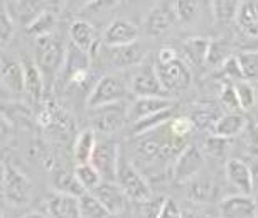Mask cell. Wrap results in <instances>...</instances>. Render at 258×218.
Masks as SVG:
<instances>
[{"label":"cell","instance_id":"cell-50","mask_svg":"<svg viewBox=\"0 0 258 218\" xmlns=\"http://www.w3.org/2000/svg\"><path fill=\"white\" fill-rule=\"evenodd\" d=\"M4 183H6V164L0 162V193L4 191Z\"/></svg>","mask_w":258,"mask_h":218},{"label":"cell","instance_id":"cell-31","mask_svg":"<svg viewBox=\"0 0 258 218\" xmlns=\"http://www.w3.org/2000/svg\"><path fill=\"white\" fill-rule=\"evenodd\" d=\"M80 201V215L81 218H108L110 213L105 210V206L98 201L93 193L86 191L85 195L78 198Z\"/></svg>","mask_w":258,"mask_h":218},{"label":"cell","instance_id":"cell-1","mask_svg":"<svg viewBox=\"0 0 258 218\" xmlns=\"http://www.w3.org/2000/svg\"><path fill=\"white\" fill-rule=\"evenodd\" d=\"M36 65L42 73L44 83H54L64 66L66 49L62 42L52 34L36 39Z\"/></svg>","mask_w":258,"mask_h":218},{"label":"cell","instance_id":"cell-34","mask_svg":"<svg viewBox=\"0 0 258 218\" xmlns=\"http://www.w3.org/2000/svg\"><path fill=\"white\" fill-rule=\"evenodd\" d=\"M75 176L86 191H93L96 186H100L101 183H103L101 174L96 171L93 164H90V162L78 164L76 169H75Z\"/></svg>","mask_w":258,"mask_h":218},{"label":"cell","instance_id":"cell-24","mask_svg":"<svg viewBox=\"0 0 258 218\" xmlns=\"http://www.w3.org/2000/svg\"><path fill=\"white\" fill-rule=\"evenodd\" d=\"M70 39L76 47L90 54V51L95 46V27L88 21H83V19L75 21L70 27Z\"/></svg>","mask_w":258,"mask_h":218},{"label":"cell","instance_id":"cell-22","mask_svg":"<svg viewBox=\"0 0 258 218\" xmlns=\"http://www.w3.org/2000/svg\"><path fill=\"white\" fill-rule=\"evenodd\" d=\"M209 46H211V41L206 39V37H201V36L189 37L182 44L184 58H186V61L191 66L201 68L206 65V61H208Z\"/></svg>","mask_w":258,"mask_h":218},{"label":"cell","instance_id":"cell-13","mask_svg":"<svg viewBox=\"0 0 258 218\" xmlns=\"http://www.w3.org/2000/svg\"><path fill=\"white\" fill-rule=\"evenodd\" d=\"M221 218H255L256 203L250 195H231L218 205Z\"/></svg>","mask_w":258,"mask_h":218},{"label":"cell","instance_id":"cell-21","mask_svg":"<svg viewBox=\"0 0 258 218\" xmlns=\"http://www.w3.org/2000/svg\"><path fill=\"white\" fill-rule=\"evenodd\" d=\"M246 125L248 122L241 112H226V114H223L220 120L216 122L211 134L230 140L245 132Z\"/></svg>","mask_w":258,"mask_h":218},{"label":"cell","instance_id":"cell-8","mask_svg":"<svg viewBox=\"0 0 258 218\" xmlns=\"http://www.w3.org/2000/svg\"><path fill=\"white\" fill-rule=\"evenodd\" d=\"M126 95V86L120 78L113 75H105L103 78L98 80L95 88L91 90L88 96V108H98V106L111 105L116 101H121Z\"/></svg>","mask_w":258,"mask_h":218},{"label":"cell","instance_id":"cell-35","mask_svg":"<svg viewBox=\"0 0 258 218\" xmlns=\"http://www.w3.org/2000/svg\"><path fill=\"white\" fill-rule=\"evenodd\" d=\"M172 7L176 19L184 24L196 22L199 19V14H201V7H199L198 0H174Z\"/></svg>","mask_w":258,"mask_h":218},{"label":"cell","instance_id":"cell-48","mask_svg":"<svg viewBox=\"0 0 258 218\" xmlns=\"http://www.w3.org/2000/svg\"><path fill=\"white\" fill-rule=\"evenodd\" d=\"M248 164H250V171H251V186H253V191L258 193V159L253 157Z\"/></svg>","mask_w":258,"mask_h":218},{"label":"cell","instance_id":"cell-15","mask_svg":"<svg viewBox=\"0 0 258 218\" xmlns=\"http://www.w3.org/2000/svg\"><path fill=\"white\" fill-rule=\"evenodd\" d=\"M176 14H174V7L167 2H160L155 7H152V11L147 14L145 19V32L149 36H162L169 31L170 27L176 22Z\"/></svg>","mask_w":258,"mask_h":218},{"label":"cell","instance_id":"cell-20","mask_svg":"<svg viewBox=\"0 0 258 218\" xmlns=\"http://www.w3.org/2000/svg\"><path fill=\"white\" fill-rule=\"evenodd\" d=\"M47 11L44 0H14L9 16L24 27H29L42 12Z\"/></svg>","mask_w":258,"mask_h":218},{"label":"cell","instance_id":"cell-27","mask_svg":"<svg viewBox=\"0 0 258 218\" xmlns=\"http://www.w3.org/2000/svg\"><path fill=\"white\" fill-rule=\"evenodd\" d=\"M96 135L93 129H86L83 132L78 134V137L75 140V147H73V154H75V159L78 164H86L90 162L91 156H93V151L96 147Z\"/></svg>","mask_w":258,"mask_h":218},{"label":"cell","instance_id":"cell-4","mask_svg":"<svg viewBox=\"0 0 258 218\" xmlns=\"http://www.w3.org/2000/svg\"><path fill=\"white\" fill-rule=\"evenodd\" d=\"M62 83L70 85H85L90 76V56L88 52L81 51L73 42L66 47L64 66H62Z\"/></svg>","mask_w":258,"mask_h":218},{"label":"cell","instance_id":"cell-32","mask_svg":"<svg viewBox=\"0 0 258 218\" xmlns=\"http://www.w3.org/2000/svg\"><path fill=\"white\" fill-rule=\"evenodd\" d=\"M241 78L245 81H258V51H241L236 54Z\"/></svg>","mask_w":258,"mask_h":218},{"label":"cell","instance_id":"cell-10","mask_svg":"<svg viewBox=\"0 0 258 218\" xmlns=\"http://www.w3.org/2000/svg\"><path fill=\"white\" fill-rule=\"evenodd\" d=\"M130 91L137 96H169L160 85L157 70L149 61H144L130 80ZM170 98V96H169Z\"/></svg>","mask_w":258,"mask_h":218},{"label":"cell","instance_id":"cell-46","mask_svg":"<svg viewBox=\"0 0 258 218\" xmlns=\"http://www.w3.org/2000/svg\"><path fill=\"white\" fill-rule=\"evenodd\" d=\"M12 132H14V129H12L11 120H9L4 114H0V145L6 144L7 140H11Z\"/></svg>","mask_w":258,"mask_h":218},{"label":"cell","instance_id":"cell-5","mask_svg":"<svg viewBox=\"0 0 258 218\" xmlns=\"http://www.w3.org/2000/svg\"><path fill=\"white\" fill-rule=\"evenodd\" d=\"M155 70H157L160 85L169 96L182 93L191 85V71H189L186 63L181 61L179 58L176 61L169 63V65H157Z\"/></svg>","mask_w":258,"mask_h":218},{"label":"cell","instance_id":"cell-16","mask_svg":"<svg viewBox=\"0 0 258 218\" xmlns=\"http://www.w3.org/2000/svg\"><path fill=\"white\" fill-rule=\"evenodd\" d=\"M225 176L230 181V185L233 188H236L238 193H241V195H250L253 191L250 164L243 161V159L238 157L228 159L225 164Z\"/></svg>","mask_w":258,"mask_h":218},{"label":"cell","instance_id":"cell-18","mask_svg":"<svg viewBox=\"0 0 258 218\" xmlns=\"http://www.w3.org/2000/svg\"><path fill=\"white\" fill-rule=\"evenodd\" d=\"M22 68H24V91L29 95L34 103L39 105L44 96L46 83L42 78V73L37 68L36 61L32 60H22Z\"/></svg>","mask_w":258,"mask_h":218},{"label":"cell","instance_id":"cell-7","mask_svg":"<svg viewBox=\"0 0 258 218\" xmlns=\"http://www.w3.org/2000/svg\"><path fill=\"white\" fill-rule=\"evenodd\" d=\"M2 193L12 206L27 205L32 195V185L29 178L11 162L6 164V183Z\"/></svg>","mask_w":258,"mask_h":218},{"label":"cell","instance_id":"cell-30","mask_svg":"<svg viewBox=\"0 0 258 218\" xmlns=\"http://www.w3.org/2000/svg\"><path fill=\"white\" fill-rule=\"evenodd\" d=\"M243 0H211L213 16L220 24L236 21V14Z\"/></svg>","mask_w":258,"mask_h":218},{"label":"cell","instance_id":"cell-11","mask_svg":"<svg viewBox=\"0 0 258 218\" xmlns=\"http://www.w3.org/2000/svg\"><path fill=\"white\" fill-rule=\"evenodd\" d=\"M147 49L140 41L123 46H106V60L115 68H134L145 61Z\"/></svg>","mask_w":258,"mask_h":218},{"label":"cell","instance_id":"cell-2","mask_svg":"<svg viewBox=\"0 0 258 218\" xmlns=\"http://www.w3.org/2000/svg\"><path fill=\"white\" fill-rule=\"evenodd\" d=\"M115 183L121 188L126 198L135 203H145L152 198V190H150L147 179L144 174L134 166L125 156L120 154L118 169H116V179Z\"/></svg>","mask_w":258,"mask_h":218},{"label":"cell","instance_id":"cell-44","mask_svg":"<svg viewBox=\"0 0 258 218\" xmlns=\"http://www.w3.org/2000/svg\"><path fill=\"white\" fill-rule=\"evenodd\" d=\"M223 73H225L226 76H230V78H233V80H243L236 56L228 58V60L225 61V65H223Z\"/></svg>","mask_w":258,"mask_h":218},{"label":"cell","instance_id":"cell-40","mask_svg":"<svg viewBox=\"0 0 258 218\" xmlns=\"http://www.w3.org/2000/svg\"><path fill=\"white\" fill-rule=\"evenodd\" d=\"M220 101H221V106L226 110V112H240L241 106H240V101H238L235 83L223 85L221 93H220Z\"/></svg>","mask_w":258,"mask_h":218},{"label":"cell","instance_id":"cell-23","mask_svg":"<svg viewBox=\"0 0 258 218\" xmlns=\"http://www.w3.org/2000/svg\"><path fill=\"white\" fill-rule=\"evenodd\" d=\"M236 24L248 37H258V0H243L236 14Z\"/></svg>","mask_w":258,"mask_h":218},{"label":"cell","instance_id":"cell-42","mask_svg":"<svg viewBox=\"0 0 258 218\" xmlns=\"http://www.w3.org/2000/svg\"><path fill=\"white\" fill-rule=\"evenodd\" d=\"M157 218H182V210L179 205L170 198H164L160 210L157 213Z\"/></svg>","mask_w":258,"mask_h":218},{"label":"cell","instance_id":"cell-25","mask_svg":"<svg viewBox=\"0 0 258 218\" xmlns=\"http://www.w3.org/2000/svg\"><path fill=\"white\" fill-rule=\"evenodd\" d=\"M0 75L9 86V90L14 93L24 91V68L22 63L17 60H4L0 63Z\"/></svg>","mask_w":258,"mask_h":218},{"label":"cell","instance_id":"cell-47","mask_svg":"<svg viewBox=\"0 0 258 218\" xmlns=\"http://www.w3.org/2000/svg\"><path fill=\"white\" fill-rule=\"evenodd\" d=\"M177 60V52L172 47H162L157 52V65H169Z\"/></svg>","mask_w":258,"mask_h":218},{"label":"cell","instance_id":"cell-54","mask_svg":"<svg viewBox=\"0 0 258 218\" xmlns=\"http://www.w3.org/2000/svg\"><path fill=\"white\" fill-rule=\"evenodd\" d=\"M256 125H258V119H256Z\"/></svg>","mask_w":258,"mask_h":218},{"label":"cell","instance_id":"cell-28","mask_svg":"<svg viewBox=\"0 0 258 218\" xmlns=\"http://www.w3.org/2000/svg\"><path fill=\"white\" fill-rule=\"evenodd\" d=\"M216 193L218 190H216V186H214V183L203 176H198V178H194L192 181H189L187 195L196 203H211L214 201V198H216Z\"/></svg>","mask_w":258,"mask_h":218},{"label":"cell","instance_id":"cell-53","mask_svg":"<svg viewBox=\"0 0 258 218\" xmlns=\"http://www.w3.org/2000/svg\"><path fill=\"white\" fill-rule=\"evenodd\" d=\"M255 218H258V213H256V215H255Z\"/></svg>","mask_w":258,"mask_h":218},{"label":"cell","instance_id":"cell-43","mask_svg":"<svg viewBox=\"0 0 258 218\" xmlns=\"http://www.w3.org/2000/svg\"><path fill=\"white\" fill-rule=\"evenodd\" d=\"M14 36V19L7 12H0V42H9Z\"/></svg>","mask_w":258,"mask_h":218},{"label":"cell","instance_id":"cell-52","mask_svg":"<svg viewBox=\"0 0 258 218\" xmlns=\"http://www.w3.org/2000/svg\"><path fill=\"white\" fill-rule=\"evenodd\" d=\"M182 218H201V216H199L198 213H194V211H186V213L182 211Z\"/></svg>","mask_w":258,"mask_h":218},{"label":"cell","instance_id":"cell-12","mask_svg":"<svg viewBox=\"0 0 258 218\" xmlns=\"http://www.w3.org/2000/svg\"><path fill=\"white\" fill-rule=\"evenodd\" d=\"M93 195L98 198V201L105 206V210L111 215H121L126 210V203L128 198L121 188L116 185L115 181H103L100 186H96L93 191Z\"/></svg>","mask_w":258,"mask_h":218},{"label":"cell","instance_id":"cell-45","mask_svg":"<svg viewBox=\"0 0 258 218\" xmlns=\"http://www.w3.org/2000/svg\"><path fill=\"white\" fill-rule=\"evenodd\" d=\"M121 2H123V0H93V2L86 7V11H90V12H105V11H110V9H113L116 6H120Z\"/></svg>","mask_w":258,"mask_h":218},{"label":"cell","instance_id":"cell-37","mask_svg":"<svg viewBox=\"0 0 258 218\" xmlns=\"http://www.w3.org/2000/svg\"><path fill=\"white\" fill-rule=\"evenodd\" d=\"M228 152V139L218 137V135H208L206 140L203 144V154H206L214 161H220V159H225Z\"/></svg>","mask_w":258,"mask_h":218},{"label":"cell","instance_id":"cell-55","mask_svg":"<svg viewBox=\"0 0 258 218\" xmlns=\"http://www.w3.org/2000/svg\"><path fill=\"white\" fill-rule=\"evenodd\" d=\"M54 2H57V0H54Z\"/></svg>","mask_w":258,"mask_h":218},{"label":"cell","instance_id":"cell-49","mask_svg":"<svg viewBox=\"0 0 258 218\" xmlns=\"http://www.w3.org/2000/svg\"><path fill=\"white\" fill-rule=\"evenodd\" d=\"M68 2L71 4L73 7H78V9H86L90 6L93 0H68Z\"/></svg>","mask_w":258,"mask_h":218},{"label":"cell","instance_id":"cell-9","mask_svg":"<svg viewBox=\"0 0 258 218\" xmlns=\"http://www.w3.org/2000/svg\"><path fill=\"white\" fill-rule=\"evenodd\" d=\"M204 168V154L198 145L187 144L186 149L179 154L174 161L172 178L177 183H189L199 176L201 169Z\"/></svg>","mask_w":258,"mask_h":218},{"label":"cell","instance_id":"cell-14","mask_svg":"<svg viewBox=\"0 0 258 218\" xmlns=\"http://www.w3.org/2000/svg\"><path fill=\"white\" fill-rule=\"evenodd\" d=\"M172 106H176V103L169 96H139L128 108V122L135 124L149 115L157 114L160 110L172 108Z\"/></svg>","mask_w":258,"mask_h":218},{"label":"cell","instance_id":"cell-6","mask_svg":"<svg viewBox=\"0 0 258 218\" xmlns=\"http://www.w3.org/2000/svg\"><path fill=\"white\" fill-rule=\"evenodd\" d=\"M120 162V145L111 139H105L96 142L93 156L90 159V164H93L95 169L101 174L103 181H115L116 169Z\"/></svg>","mask_w":258,"mask_h":218},{"label":"cell","instance_id":"cell-33","mask_svg":"<svg viewBox=\"0 0 258 218\" xmlns=\"http://www.w3.org/2000/svg\"><path fill=\"white\" fill-rule=\"evenodd\" d=\"M54 188H56V191L66 193V195H73V196H78V198L86 193V190L80 185V181L76 179L75 173H68V171H59L56 174Z\"/></svg>","mask_w":258,"mask_h":218},{"label":"cell","instance_id":"cell-36","mask_svg":"<svg viewBox=\"0 0 258 218\" xmlns=\"http://www.w3.org/2000/svg\"><path fill=\"white\" fill-rule=\"evenodd\" d=\"M54 26H56V16L49 11V9H47L46 12H42L41 16L31 24V26L26 27V31H27L29 36H32L37 39V37H42V36L51 34Z\"/></svg>","mask_w":258,"mask_h":218},{"label":"cell","instance_id":"cell-29","mask_svg":"<svg viewBox=\"0 0 258 218\" xmlns=\"http://www.w3.org/2000/svg\"><path fill=\"white\" fill-rule=\"evenodd\" d=\"M174 108L176 106H172V108H167V110H160V112L154 114V115H149V117H145L142 120H139V122L132 124V134L134 135H144L147 132H152V130L159 129L160 125L167 124L170 119H174Z\"/></svg>","mask_w":258,"mask_h":218},{"label":"cell","instance_id":"cell-3","mask_svg":"<svg viewBox=\"0 0 258 218\" xmlns=\"http://www.w3.org/2000/svg\"><path fill=\"white\" fill-rule=\"evenodd\" d=\"M90 120L93 124V130L101 134H115L128 122V108L121 101L90 108Z\"/></svg>","mask_w":258,"mask_h":218},{"label":"cell","instance_id":"cell-17","mask_svg":"<svg viewBox=\"0 0 258 218\" xmlns=\"http://www.w3.org/2000/svg\"><path fill=\"white\" fill-rule=\"evenodd\" d=\"M139 27L125 19H116L105 29V46H123L139 41Z\"/></svg>","mask_w":258,"mask_h":218},{"label":"cell","instance_id":"cell-19","mask_svg":"<svg viewBox=\"0 0 258 218\" xmlns=\"http://www.w3.org/2000/svg\"><path fill=\"white\" fill-rule=\"evenodd\" d=\"M47 213L51 218H81L78 196L56 191L47 200Z\"/></svg>","mask_w":258,"mask_h":218},{"label":"cell","instance_id":"cell-39","mask_svg":"<svg viewBox=\"0 0 258 218\" xmlns=\"http://www.w3.org/2000/svg\"><path fill=\"white\" fill-rule=\"evenodd\" d=\"M228 58H231V54H230V46H228V42L225 39L211 41L206 65H211V66H220L221 65L223 66Z\"/></svg>","mask_w":258,"mask_h":218},{"label":"cell","instance_id":"cell-41","mask_svg":"<svg viewBox=\"0 0 258 218\" xmlns=\"http://www.w3.org/2000/svg\"><path fill=\"white\" fill-rule=\"evenodd\" d=\"M169 129H170V132H172L179 139H187L189 135H191L194 130H196V129H194L192 120L189 119L187 115H181V117L170 119Z\"/></svg>","mask_w":258,"mask_h":218},{"label":"cell","instance_id":"cell-38","mask_svg":"<svg viewBox=\"0 0 258 218\" xmlns=\"http://www.w3.org/2000/svg\"><path fill=\"white\" fill-rule=\"evenodd\" d=\"M235 88H236V95H238V101H240V106L241 110H251L253 106L256 105V90L250 81H245V80H238L235 83Z\"/></svg>","mask_w":258,"mask_h":218},{"label":"cell","instance_id":"cell-26","mask_svg":"<svg viewBox=\"0 0 258 218\" xmlns=\"http://www.w3.org/2000/svg\"><path fill=\"white\" fill-rule=\"evenodd\" d=\"M221 115L223 114L214 105H198L191 110L187 117L192 120L196 130H211L213 132L214 125H216Z\"/></svg>","mask_w":258,"mask_h":218},{"label":"cell","instance_id":"cell-51","mask_svg":"<svg viewBox=\"0 0 258 218\" xmlns=\"http://www.w3.org/2000/svg\"><path fill=\"white\" fill-rule=\"evenodd\" d=\"M24 218H51V216H46V215H42V213H29V215H26Z\"/></svg>","mask_w":258,"mask_h":218}]
</instances>
